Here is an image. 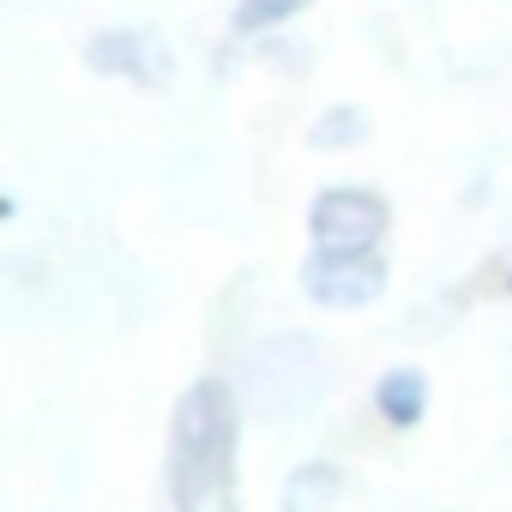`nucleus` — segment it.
Segmentation results:
<instances>
[{"label": "nucleus", "instance_id": "nucleus-7", "mask_svg": "<svg viewBox=\"0 0 512 512\" xmlns=\"http://www.w3.org/2000/svg\"><path fill=\"white\" fill-rule=\"evenodd\" d=\"M344 488V476H338V464H302L290 482H284V506H314V500H332Z\"/></svg>", "mask_w": 512, "mask_h": 512}, {"label": "nucleus", "instance_id": "nucleus-4", "mask_svg": "<svg viewBox=\"0 0 512 512\" xmlns=\"http://www.w3.org/2000/svg\"><path fill=\"white\" fill-rule=\"evenodd\" d=\"M85 67H97L109 79H133V85H163L169 49L151 31H103L97 43H85Z\"/></svg>", "mask_w": 512, "mask_h": 512}, {"label": "nucleus", "instance_id": "nucleus-3", "mask_svg": "<svg viewBox=\"0 0 512 512\" xmlns=\"http://www.w3.org/2000/svg\"><path fill=\"white\" fill-rule=\"evenodd\" d=\"M392 211L374 187H326L308 211V229H314V247H374L386 235Z\"/></svg>", "mask_w": 512, "mask_h": 512}, {"label": "nucleus", "instance_id": "nucleus-8", "mask_svg": "<svg viewBox=\"0 0 512 512\" xmlns=\"http://www.w3.org/2000/svg\"><path fill=\"white\" fill-rule=\"evenodd\" d=\"M368 139V115L362 109H326L320 121H314V133H308V145H320V151H332V145H362Z\"/></svg>", "mask_w": 512, "mask_h": 512}, {"label": "nucleus", "instance_id": "nucleus-9", "mask_svg": "<svg viewBox=\"0 0 512 512\" xmlns=\"http://www.w3.org/2000/svg\"><path fill=\"white\" fill-rule=\"evenodd\" d=\"M506 290H512V278H506Z\"/></svg>", "mask_w": 512, "mask_h": 512}, {"label": "nucleus", "instance_id": "nucleus-5", "mask_svg": "<svg viewBox=\"0 0 512 512\" xmlns=\"http://www.w3.org/2000/svg\"><path fill=\"white\" fill-rule=\"evenodd\" d=\"M374 404H380V416H386L392 428H416L422 410H428V380H422V368H392V374L374 386Z\"/></svg>", "mask_w": 512, "mask_h": 512}, {"label": "nucleus", "instance_id": "nucleus-2", "mask_svg": "<svg viewBox=\"0 0 512 512\" xmlns=\"http://www.w3.org/2000/svg\"><path fill=\"white\" fill-rule=\"evenodd\" d=\"M302 290L320 308H368L386 290V260L374 247H314L302 260Z\"/></svg>", "mask_w": 512, "mask_h": 512}, {"label": "nucleus", "instance_id": "nucleus-1", "mask_svg": "<svg viewBox=\"0 0 512 512\" xmlns=\"http://www.w3.org/2000/svg\"><path fill=\"white\" fill-rule=\"evenodd\" d=\"M235 440L241 404L223 380H193L175 404L169 428V500L175 512L235 506Z\"/></svg>", "mask_w": 512, "mask_h": 512}, {"label": "nucleus", "instance_id": "nucleus-6", "mask_svg": "<svg viewBox=\"0 0 512 512\" xmlns=\"http://www.w3.org/2000/svg\"><path fill=\"white\" fill-rule=\"evenodd\" d=\"M302 7H314V0H241V7H235V31H241V37L278 31V25H290Z\"/></svg>", "mask_w": 512, "mask_h": 512}]
</instances>
